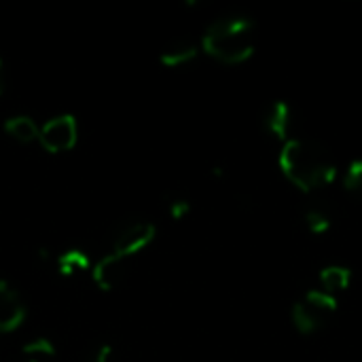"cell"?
I'll return each mask as SVG.
<instances>
[{"mask_svg": "<svg viewBox=\"0 0 362 362\" xmlns=\"http://www.w3.org/2000/svg\"><path fill=\"white\" fill-rule=\"evenodd\" d=\"M280 168L284 176L305 193L329 187L337 176L331 153L320 142L303 138H293L284 144Z\"/></svg>", "mask_w": 362, "mask_h": 362, "instance_id": "6da1fadb", "label": "cell"}, {"mask_svg": "<svg viewBox=\"0 0 362 362\" xmlns=\"http://www.w3.org/2000/svg\"><path fill=\"white\" fill-rule=\"evenodd\" d=\"M305 223H308V227H310V231L312 233H327L329 229H331V214H329V210L327 208H322V206H312V208H308V212H305Z\"/></svg>", "mask_w": 362, "mask_h": 362, "instance_id": "5bb4252c", "label": "cell"}, {"mask_svg": "<svg viewBox=\"0 0 362 362\" xmlns=\"http://www.w3.org/2000/svg\"><path fill=\"white\" fill-rule=\"evenodd\" d=\"M168 212H170V216L174 221H180V218H185L191 212V204L187 199H182V197H176V199H172L168 204Z\"/></svg>", "mask_w": 362, "mask_h": 362, "instance_id": "2e32d148", "label": "cell"}, {"mask_svg": "<svg viewBox=\"0 0 362 362\" xmlns=\"http://www.w3.org/2000/svg\"><path fill=\"white\" fill-rule=\"evenodd\" d=\"M55 267H57V272L62 276H68L70 278V276H74L78 272L89 269L91 267V261H89V257H87L85 250H81V248H68L66 252H62L55 259Z\"/></svg>", "mask_w": 362, "mask_h": 362, "instance_id": "8fae6325", "label": "cell"}, {"mask_svg": "<svg viewBox=\"0 0 362 362\" xmlns=\"http://www.w3.org/2000/svg\"><path fill=\"white\" fill-rule=\"evenodd\" d=\"M155 235H157V227L151 221H144V218L125 221L119 225V229L112 235L110 252H115L123 259H132L134 255L148 248L153 244Z\"/></svg>", "mask_w": 362, "mask_h": 362, "instance_id": "277c9868", "label": "cell"}, {"mask_svg": "<svg viewBox=\"0 0 362 362\" xmlns=\"http://www.w3.org/2000/svg\"><path fill=\"white\" fill-rule=\"evenodd\" d=\"M78 123L72 115H59L47 121L38 132V142L47 153H66L76 146Z\"/></svg>", "mask_w": 362, "mask_h": 362, "instance_id": "5b68a950", "label": "cell"}, {"mask_svg": "<svg viewBox=\"0 0 362 362\" xmlns=\"http://www.w3.org/2000/svg\"><path fill=\"white\" fill-rule=\"evenodd\" d=\"M350 280H352L350 269L339 267V265L327 267V269H322V274H320V284H322L325 293H329V295L348 288V286H350Z\"/></svg>", "mask_w": 362, "mask_h": 362, "instance_id": "7c38bea8", "label": "cell"}, {"mask_svg": "<svg viewBox=\"0 0 362 362\" xmlns=\"http://www.w3.org/2000/svg\"><path fill=\"white\" fill-rule=\"evenodd\" d=\"M267 129L278 138H288L295 127V110L286 102H274L265 112Z\"/></svg>", "mask_w": 362, "mask_h": 362, "instance_id": "9c48e42d", "label": "cell"}, {"mask_svg": "<svg viewBox=\"0 0 362 362\" xmlns=\"http://www.w3.org/2000/svg\"><path fill=\"white\" fill-rule=\"evenodd\" d=\"M28 362H40V361H28Z\"/></svg>", "mask_w": 362, "mask_h": 362, "instance_id": "d6986e66", "label": "cell"}, {"mask_svg": "<svg viewBox=\"0 0 362 362\" xmlns=\"http://www.w3.org/2000/svg\"><path fill=\"white\" fill-rule=\"evenodd\" d=\"M110 358H112V346L110 344H104V346L98 348V352L87 362H110Z\"/></svg>", "mask_w": 362, "mask_h": 362, "instance_id": "e0dca14e", "label": "cell"}, {"mask_svg": "<svg viewBox=\"0 0 362 362\" xmlns=\"http://www.w3.org/2000/svg\"><path fill=\"white\" fill-rule=\"evenodd\" d=\"M204 51L223 64H242L255 51V23L244 15L221 17L204 34Z\"/></svg>", "mask_w": 362, "mask_h": 362, "instance_id": "7a4b0ae2", "label": "cell"}, {"mask_svg": "<svg viewBox=\"0 0 362 362\" xmlns=\"http://www.w3.org/2000/svg\"><path fill=\"white\" fill-rule=\"evenodd\" d=\"M28 318V305L21 299L19 291L0 280V335H8L17 331Z\"/></svg>", "mask_w": 362, "mask_h": 362, "instance_id": "8992f818", "label": "cell"}, {"mask_svg": "<svg viewBox=\"0 0 362 362\" xmlns=\"http://www.w3.org/2000/svg\"><path fill=\"white\" fill-rule=\"evenodd\" d=\"M127 261L115 252L104 255L100 261H95L91 265V278L95 282V286L100 291H115L123 284V280L127 278Z\"/></svg>", "mask_w": 362, "mask_h": 362, "instance_id": "52a82bcc", "label": "cell"}, {"mask_svg": "<svg viewBox=\"0 0 362 362\" xmlns=\"http://www.w3.org/2000/svg\"><path fill=\"white\" fill-rule=\"evenodd\" d=\"M346 189L362 197V159H356L350 163L348 174H346Z\"/></svg>", "mask_w": 362, "mask_h": 362, "instance_id": "9a60e30c", "label": "cell"}, {"mask_svg": "<svg viewBox=\"0 0 362 362\" xmlns=\"http://www.w3.org/2000/svg\"><path fill=\"white\" fill-rule=\"evenodd\" d=\"M197 55V47L189 38H172L159 53V62L168 68H180L193 62Z\"/></svg>", "mask_w": 362, "mask_h": 362, "instance_id": "ba28073f", "label": "cell"}, {"mask_svg": "<svg viewBox=\"0 0 362 362\" xmlns=\"http://www.w3.org/2000/svg\"><path fill=\"white\" fill-rule=\"evenodd\" d=\"M335 312H337V299L333 295L325 291H312L305 295L303 301H299L293 308V322L297 331L310 335L327 327Z\"/></svg>", "mask_w": 362, "mask_h": 362, "instance_id": "3957f363", "label": "cell"}, {"mask_svg": "<svg viewBox=\"0 0 362 362\" xmlns=\"http://www.w3.org/2000/svg\"><path fill=\"white\" fill-rule=\"evenodd\" d=\"M4 132L19 144H32L38 140L40 127L34 123V119H30L25 115H17V117H8L4 121Z\"/></svg>", "mask_w": 362, "mask_h": 362, "instance_id": "30bf717a", "label": "cell"}, {"mask_svg": "<svg viewBox=\"0 0 362 362\" xmlns=\"http://www.w3.org/2000/svg\"><path fill=\"white\" fill-rule=\"evenodd\" d=\"M4 91V64L0 59V93Z\"/></svg>", "mask_w": 362, "mask_h": 362, "instance_id": "ac0fdd59", "label": "cell"}, {"mask_svg": "<svg viewBox=\"0 0 362 362\" xmlns=\"http://www.w3.org/2000/svg\"><path fill=\"white\" fill-rule=\"evenodd\" d=\"M21 352L28 356V361L42 362V358H49V356L55 354V344H53L51 339H47V337H36V339L28 341V344L21 348Z\"/></svg>", "mask_w": 362, "mask_h": 362, "instance_id": "4fadbf2b", "label": "cell"}]
</instances>
